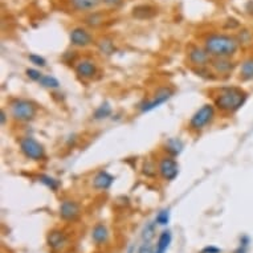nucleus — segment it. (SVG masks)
Returning <instances> with one entry per match:
<instances>
[{"instance_id": "23", "label": "nucleus", "mask_w": 253, "mask_h": 253, "mask_svg": "<svg viewBox=\"0 0 253 253\" xmlns=\"http://www.w3.org/2000/svg\"><path fill=\"white\" fill-rule=\"evenodd\" d=\"M110 114H112V108H110V105L102 104L101 106H98L96 112H94V120H105V118H108Z\"/></svg>"}, {"instance_id": "30", "label": "nucleus", "mask_w": 253, "mask_h": 253, "mask_svg": "<svg viewBox=\"0 0 253 253\" xmlns=\"http://www.w3.org/2000/svg\"><path fill=\"white\" fill-rule=\"evenodd\" d=\"M202 253H221V249L215 247V245H210V247H206L202 251Z\"/></svg>"}, {"instance_id": "8", "label": "nucleus", "mask_w": 253, "mask_h": 253, "mask_svg": "<svg viewBox=\"0 0 253 253\" xmlns=\"http://www.w3.org/2000/svg\"><path fill=\"white\" fill-rule=\"evenodd\" d=\"M188 61L191 62L192 67L206 68L210 67V64L212 61V56L208 53L206 48L192 45L188 49Z\"/></svg>"}, {"instance_id": "6", "label": "nucleus", "mask_w": 253, "mask_h": 253, "mask_svg": "<svg viewBox=\"0 0 253 253\" xmlns=\"http://www.w3.org/2000/svg\"><path fill=\"white\" fill-rule=\"evenodd\" d=\"M158 174L163 180L172 182L179 174V165L175 157L166 154L159 158L158 159Z\"/></svg>"}, {"instance_id": "16", "label": "nucleus", "mask_w": 253, "mask_h": 253, "mask_svg": "<svg viewBox=\"0 0 253 253\" xmlns=\"http://www.w3.org/2000/svg\"><path fill=\"white\" fill-rule=\"evenodd\" d=\"M91 239L96 244H105L109 239V231L104 224H97L91 231Z\"/></svg>"}, {"instance_id": "29", "label": "nucleus", "mask_w": 253, "mask_h": 253, "mask_svg": "<svg viewBox=\"0 0 253 253\" xmlns=\"http://www.w3.org/2000/svg\"><path fill=\"white\" fill-rule=\"evenodd\" d=\"M155 251L153 249V245L150 244V243H145V244L142 245L141 248H139V252L138 253H154Z\"/></svg>"}, {"instance_id": "31", "label": "nucleus", "mask_w": 253, "mask_h": 253, "mask_svg": "<svg viewBox=\"0 0 253 253\" xmlns=\"http://www.w3.org/2000/svg\"><path fill=\"white\" fill-rule=\"evenodd\" d=\"M102 3L109 5V7H117V5L122 3V0H102Z\"/></svg>"}, {"instance_id": "22", "label": "nucleus", "mask_w": 253, "mask_h": 253, "mask_svg": "<svg viewBox=\"0 0 253 253\" xmlns=\"http://www.w3.org/2000/svg\"><path fill=\"white\" fill-rule=\"evenodd\" d=\"M142 170H143V174L146 176H155L158 172V163H155L151 159H146L145 163H143V167H142Z\"/></svg>"}, {"instance_id": "20", "label": "nucleus", "mask_w": 253, "mask_h": 253, "mask_svg": "<svg viewBox=\"0 0 253 253\" xmlns=\"http://www.w3.org/2000/svg\"><path fill=\"white\" fill-rule=\"evenodd\" d=\"M39 182H42L44 186H46L49 188L50 191H57L58 187H60V182H58L57 179H54L53 176H50V175H40L39 176Z\"/></svg>"}, {"instance_id": "27", "label": "nucleus", "mask_w": 253, "mask_h": 253, "mask_svg": "<svg viewBox=\"0 0 253 253\" xmlns=\"http://www.w3.org/2000/svg\"><path fill=\"white\" fill-rule=\"evenodd\" d=\"M28 58H29V61L32 62L34 65H36V67L44 68L46 65L45 58L42 57V56H39V54H36V53H31L28 56Z\"/></svg>"}, {"instance_id": "11", "label": "nucleus", "mask_w": 253, "mask_h": 253, "mask_svg": "<svg viewBox=\"0 0 253 253\" xmlns=\"http://www.w3.org/2000/svg\"><path fill=\"white\" fill-rule=\"evenodd\" d=\"M81 208L80 204L75 200H64L60 204V216L61 219L67 220V221H73L80 216Z\"/></svg>"}, {"instance_id": "4", "label": "nucleus", "mask_w": 253, "mask_h": 253, "mask_svg": "<svg viewBox=\"0 0 253 253\" xmlns=\"http://www.w3.org/2000/svg\"><path fill=\"white\" fill-rule=\"evenodd\" d=\"M213 120H215V105L204 104L192 114L191 120L188 122V127L191 131L200 133L204 129H207Z\"/></svg>"}, {"instance_id": "13", "label": "nucleus", "mask_w": 253, "mask_h": 253, "mask_svg": "<svg viewBox=\"0 0 253 253\" xmlns=\"http://www.w3.org/2000/svg\"><path fill=\"white\" fill-rule=\"evenodd\" d=\"M113 183H114V176L109 174L108 171L101 170L94 175L91 184H93V188H96L98 191H106L113 186Z\"/></svg>"}, {"instance_id": "9", "label": "nucleus", "mask_w": 253, "mask_h": 253, "mask_svg": "<svg viewBox=\"0 0 253 253\" xmlns=\"http://www.w3.org/2000/svg\"><path fill=\"white\" fill-rule=\"evenodd\" d=\"M69 40H71L72 45L76 46V48H86L94 42L90 32L83 27H76V28L72 29L71 34H69Z\"/></svg>"}, {"instance_id": "2", "label": "nucleus", "mask_w": 253, "mask_h": 253, "mask_svg": "<svg viewBox=\"0 0 253 253\" xmlns=\"http://www.w3.org/2000/svg\"><path fill=\"white\" fill-rule=\"evenodd\" d=\"M240 42L231 35L212 34L204 40V48L213 58H231L237 53Z\"/></svg>"}, {"instance_id": "10", "label": "nucleus", "mask_w": 253, "mask_h": 253, "mask_svg": "<svg viewBox=\"0 0 253 253\" xmlns=\"http://www.w3.org/2000/svg\"><path fill=\"white\" fill-rule=\"evenodd\" d=\"M75 71L80 79L83 80H91L94 79L98 73L97 64L90 58H81L76 62Z\"/></svg>"}, {"instance_id": "21", "label": "nucleus", "mask_w": 253, "mask_h": 253, "mask_svg": "<svg viewBox=\"0 0 253 253\" xmlns=\"http://www.w3.org/2000/svg\"><path fill=\"white\" fill-rule=\"evenodd\" d=\"M39 84L42 85V86L46 87V89H57L60 86V83H58V80L53 76H42V80L39 81Z\"/></svg>"}, {"instance_id": "18", "label": "nucleus", "mask_w": 253, "mask_h": 253, "mask_svg": "<svg viewBox=\"0 0 253 253\" xmlns=\"http://www.w3.org/2000/svg\"><path fill=\"white\" fill-rule=\"evenodd\" d=\"M240 77L245 81L253 80V57L245 58L240 64Z\"/></svg>"}, {"instance_id": "26", "label": "nucleus", "mask_w": 253, "mask_h": 253, "mask_svg": "<svg viewBox=\"0 0 253 253\" xmlns=\"http://www.w3.org/2000/svg\"><path fill=\"white\" fill-rule=\"evenodd\" d=\"M98 46H100V49L102 53H106V54H112L113 50H114V44H113V42H110V40H102V42L98 44Z\"/></svg>"}, {"instance_id": "24", "label": "nucleus", "mask_w": 253, "mask_h": 253, "mask_svg": "<svg viewBox=\"0 0 253 253\" xmlns=\"http://www.w3.org/2000/svg\"><path fill=\"white\" fill-rule=\"evenodd\" d=\"M155 237V223H149L142 231V239L145 243H150Z\"/></svg>"}, {"instance_id": "14", "label": "nucleus", "mask_w": 253, "mask_h": 253, "mask_svg": "<svg viewBox=\"0 0 253 253\" xmlns=\"http://www.w3.org/2000/svg\"><path fill=\"white\" fill-rule=\"evenodd\" d=\"M72 8L79 12H90L102 3V0H69Z\"/></svg>"}, {"instance_id": "12", "label": "nucleus", "mask_w": 253, "mask_h": 253, "mask_svg": "<svg viewBox=\"0 0 253 253\" xmlns=\"http://www.w3.org/2000/svg\"><path fill=\"white\" fill-rule=\"evenodd\" d=\"M211 68L213 69L216 75L219 76H229L233 72V69L236 68L235 61H232L231 58H213L212 57Z\"/></svg>"}, {"instance_id": "15", "label": "nucleus", "mask_w": 253, "mask_h": 253, "mask_svg": "<svg viewBox=\"0 0 253 253\" xmlns=\"http://www.w3.org/2000/svg\"><path fill=\"white\" fill-rule=\"evenodd\" d=\"M46 240H48V245H49L50 248L61 249L65 245V243H67V236H65V233L62 232V231L54 229V231L49 232Z\"/></svg>"}, {"instance_id": "7", "label": "nucleus", "mask_w": 253, "mask_h": 253, "mask_svg": "<svg viewBox=\"0 0 253 253\" xmlns=\"http://www.w3.org/2000/svg\"><path fill=\"white\" fill-rule=\"evenodd\" d=\"M174 93H175V90L170 86L158 87L157 90H155V93H154L153 98L149 101H146L145 104L142 105L141 112L149 113V112H151V110H154V109L159 108L161 105H163L165 102H167V101L170 100L171 97L174 96Z\"/></svg>"}, {"instance_id": "32", "label": "nucleus", "mask_w": 253, "mask_h": 253, "mask_svg": "<svg viewBox=\"0 0 253 253\" xmlns=\"http://www.w3.org/2000/svg\"><path fill=\"white\" fill-rule=\"evenodd\" d=\"M247 248H248V247L240 245V247H239V249H236V251H235V253H247Z\"/></svg>"}, {"instance_id": "3", "label": "nucleus", "mask_w": 253, "mask_h": 253, "mask_svg": "<svg viewBox=\"0 0 253 253\" xmlns=\"http://www.w3.org/2000/svg\"><path fill=\"white\" fill-rule=\"evenodd\" d=\"M9 113L15 121L29 122L38 116V106L25 98H15L9 102Z\"/></svg>"}, {"instance_id": "25", "label": "nucleus", "mask_w": 253, "mask_h": 253, "mask_svg": "<svg viewBox=\"0 0 253 253\" xmlns=\"http://www.w3.org/2000/svg\"><path fill=\"white\" fill-rule=\"evenodd\" d=\"M169 221H170V211L169 210H163L155 217V223L158 225H167Z\"/></svg>"}, {"instance_id": "17", "label": "nucleus", "mask_w": 253, "mask_h": 253, "mask_svg": "<svg viewBox=\"0 0 253 253\" xmlns=\"http://www.w3.org/2000/svg\"><path fill=\"white\" fill-rule=\"evenodd\" d=\"M171 241H172V235H171L170 231H163L159 239H158L157 249H155L154 253H166L169 247H170Z\"/></svg>"}, {"instance_id": "33", "label": "nucleus", "mask_w": 253, "mask_h": 253, "mask_svg": "<svg viewBox=\"0 0 253 253\" xmlns=\"http://www.w3.org/2000/svg\"><path fill=\"white\" fill-rule=\"evenodd\" d=\"M5 112L4 110H1V114H0V121H1V125H5Z\"/></svg>"}, {"instance_id": "19", "label": "nucleus", "mask_w": 253, "mask_h": 253, "mask_svg": "<svg viewBox=\"0 0 253 253\" xmlns=\"http://www.w3.org/2000/svg\"><path fill=\"white\" fill-rule=\"evenodd\" d=\"M183 150V142L180 139H176V138H171L166 142V151L169 155H172V157H176L179 154L182 153Z\"/></svg>"}, {"instance_id": "5", "label": "nucleus", "mask_w": 253, "mask_h": 253, "mask_svg": "<svg viewBox=\"0 0 253 253\" xmlns=\"http://www.w3.org/2000/svg\"><path fill=\"white\" fill-rule=\"evenodd\" d=\"M19 146H20L21 153L24 154V157L31 161L42 162L45 159L46 154L44 146L34 137H21L19 141Z\"/></svg>"}, {"instance_id": "1", "label": "nucleus", "mask_w": 253, "mask_h": 253, "mask_svg": "<svg viewBox=\"0 0 253 253\" xmlns=\"http://www.w3.org/2000/svg\"><path fill=\"white\" fill-rule=\"evenodd\" d=\"M248 100V93L239 86H223L213 94V105L225 114H233L240 110Z\"/></svg>"}, {"instance_id": "28", "label": "nucleus", "mask_w": 253, "mask_h": 253, "mask_svg": "<svg viewBox=\"0 0 253 253\" xmlns=\"http://www.w3.org/2000/svg\"><path fill=\"white\" fill-rule=\"evenodd\" d=\"M25 75L28 76L32 81H36V83H39V81L42 80V76H44L42 72L39 71V69H35V68H28V69L25 71Z\"/></svg>"}]
</instances>
